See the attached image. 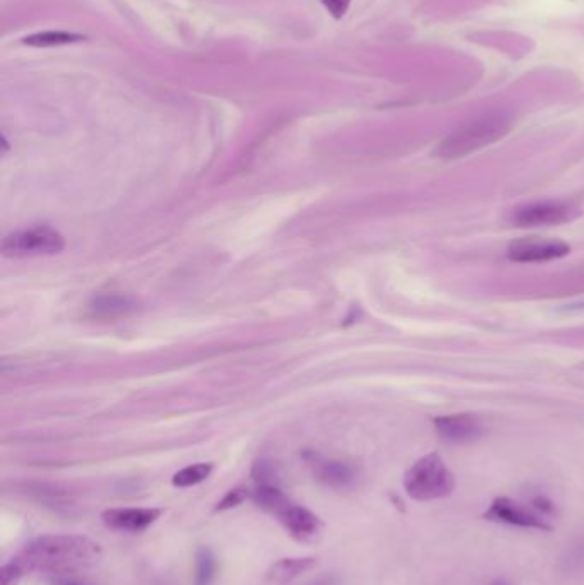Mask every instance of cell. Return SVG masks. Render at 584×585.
Returning a JSON list of instances; mask_svg holds the SVG:
<instances>
[{
    "label": "cell",
    "mask_w": 584,
    "mask_h": 585,
    "mask_svg": "<svg viewBox=\"0 0 584 585\" xmlns=\"http://www.w3.org/2000/svg\"><path fill=\"white\" fill-rule=\"evenodd\" d=\"M161 514L160 509H112L103 512L102 520L115 531L141 532L153 526Z\"/></svg>",
    "instance_id": "cell-10"
},
{
    "label": "cell",
    "mask_w": 584,
    "mask_h": 585,
    "mask_svg": "<svg viewBox=\"0 0 584 585\" xmlns=\"http://www.w3.org/2000/svg\"><path fill=\"white\" fill-rule=\"evenodd\" d=\"M216 574V560L209 548H199L196 555V585H211Z\"/></svg>",
    "instance_id": "cell-15"
},
{
    "label": "cell",
    "mask_w": 584,
    "mask_h": 585,
    "mask_svg": "<svg viewBox=\"0 0 584 585\" xmlns=\"http://www.w3.org/2000/svg\"><path fill=\"white\" fill-rule=\"evenodd\" d=\"M213 473V464H194V466H187L180 469L179 473L172 478V485L177 488H189V486H196L203 483L204 479H208Z\"/></svg>",
    "instance_id": "cell-14"
},
{
    "label": "cell",
    "mask_w": 584,
    "mask_h": 585,
    "mask_svg": "<svg viewBox=\"0 0 584 585\" xmlns=\"http://www.w3.org/2000/svg\"><path fill=\"white\" fill-rule=\"evenodd\" d=\"M571 254V247L561 240H547V238H521L509 245L507 259L513 262H549L562 259Z\"/></svg>",
    "instance_id": "cell-7"
},
{
    "label": "cell",
    "mask_w": 584,
    "mask_h": 585,
    "mask_svg": "<svg viewBox=\"0 0 584 585\" xmlns=\"http://www.w3.org/2000/svg\"><path fill=\"white\" fill-rule=\"evenodd\" d=\"M84 40L83 35L78 33H69V31H42L35 35L23 38L24 45L28 47L45 48L60 47V45H69V43H78Z\"/></svg>",
    "instance_id": "cell-13"
},
{
    "label": "cell",
    "mask_w": 584,
    "mask_h": 585,
    "mask_svg": "<svg viewBox=\"0 0 584 585\" xmlns=\"http://www.w3.org/2000/svg\"><path fill=\"white\" fill-rule=\"evenodd\" d=\"M316 473L324 483L333 486H348L355 479L352 467L341 462H317Z\"/></svg>",
    "instance_id": "cell-12"
},
{
    "label": "cell",
    "mask_w": 584,
    "mask_h": 585,
    "mask_svg": "<svg viewBox=\"0 0 584 585\" xmlns=\"http://www.w3.org/2000/svg\"><path fill=\"white\" fill-rule=\"evenodd\" d=\"M436 432L449 444H471L483 435L482 421L475 414H449L434 421Z\"/></svg>",
    "instance_id": "cell-9"
},
{
    "label": "cell",
    "mask_w": 584,
    "mask_h": 585,
    "mask_svg": "<svg viewBox=\"0 0 584 585\" xmlns=\"http://www.w3.org/2000/svg\"><path fill=\"white\" fill-rule=\"evenodd\" d=\"M322 6L328 9L329 14L333 16L334 19H341L345 16L346 11H348V7L352 4V0H319Z\"/></svg>",
    "instance_id": "cell-20"
},
{
    "label": "cell",
    "mask_w": 584,
    "mask_h": 585,
    "mask_svg": "<svg viewBox=\"0 0 584 585\" xmlns=\"http://www.w3.org/2000/svg\"><path fill=\"white\" fill-rule=\"evenodd\" d=\"M483 520L492 524L530 529V531L550 532L554 526L547 517L538 514L531 505L518 502L509 497H497L492 500L489 509L483 512Z\"/></svg>",
    "instance_id": "cell-5"
},
{
    "label": "cell",
    "mask_w": 584,
    "mask_h": 585,
    "mask_svg": "<svg viewBox=\"0 0 584 585\" xmlns=\"http://www.w3.org/2000/svg\"><path fill=\"white\" fill-rule=\"evenodd\" d=\"M55 584L57 585H79L78 582H74V580H69L67 577H59V579L55 580Z\"/></svg>",
    "instance_id": "cell-22"
},
{
    "label": "cell",
    "mask_w": 584,
    "mask_h": 585,
    "mask_svg": "<svg viewBox=\"0 0 584 585\" xmlns=\"http://www.w3.org/2000/svg\"><path fill=\"white\" fill-rule=\"evenodd\" d=\"M567 570H584V538L579 539L578 543L573 544V548L567 551V556L564 558Z\"/></svg>",
    "instance_id": "cell-17"
},
{
    "label": "cell",
    "mask_w": 584,
    "mask_h": 585,
    "mask_svg": "<svg viewBox=\"0 0 584 585\" xmlns=\"http://www.w3.org/2000/svg\"><path fill=\"white\" fill-rule=\"evenodd\" d=\"M64 238L50 226H33L28 230L14 231L2 242L6 257H33V255L59 254L64 250Z\"/></svg>",
    "instance_id": "cell-4"
},
{
    "label": "cell",
    "mask_w": 584,
    "mask_h": 585,
    "mask_svg": "<svg viewBox=\"0 0 584 585\" xmlns=\"http://www.w3.org/2000/svg\"><path fill=\"white\" fill-rule=\"evenodd\" d=\"M530 505L537 510L538 514L547 517V519L555 514L554 502L549 497H545V495H537V497L531 498Z\"/></svg>",
    "instance_id": "cell-19"
},
{
    "label": "cell",
    "mask_w": 584,
    "mask_h": 585,
    "mask_svg": "<svg viewBox=\"0 0 584 585\" xmlns=\"http://www.w3.org/2000/svg\"><path fill=\"white\" fill-rule=\"evenodd\" d=\"M275 517H278L293 539L302 541V543L312 541L321 534V519L316 514H312L310 510L293 503L290 498L281 505L280 509L276 510Z\"/></svg>",
    "instance_id": "cell-8"
},
{
    "label": "cell",
    "mask_w": 584,
    "mask_h": 585,
    "mask_svg": "<svg viewBox=\"0 0 584 585\" xmlns=\"http://www.w3.org/2000/svg\"><path fill=\"white\" fill-rule=\"evenodd\" d=\"M490 585H509V584H507L506 580L499 579V580H495V582H492V584H490Z\"/></svg>",
    "instance_id": "cell-23"
},
{
    "label": "cell",
    "mask_w": 584,
    "mask_h": 585,
    "mask_svg": "<svg viewBox=\"0 0 584 585\" xmlns=\"http://www.w3.org/2000/svg\"><path fill=\"white\" fill-rule=\"evenodd\" d=\"M247 498H249V493L245 490L228 491L227 495L218 502L215 510L216 512H225L233 507H239L240 503H244Z\"/></svg>",
    "instance_id": "cell-18"
},
{
    "label": "cell",
    "mask_w": 584,
    "mask_h": 585,
    "mask_svg": "<svg viewBox=\"0 0 584 585\" xmlns=\"http://www.w3.org/2000/svg\"><path fill=\"white\" fill-rule=\"evenodd\" d=\"M24 574V568L12 558L11 562L0 568V585H19Z\"/></svg>",
    "instance_id": "cell-16"
},
{
    "label": "cell",
    "mask_w": 584,
    "mask_h": 585,
    "mask_svg": "<svg viewBox=\"0 0 584 585\" xmlns=\"http://www.w3.org/2000/svg\"><path fill=\"white\" fill-rule=\"evenodd\" d=\"M581 216V209L569 202H533L518 207L513 214V221L521 228L537 226H557L574 221Z\"/></svg>",
    "instance_id": "cell-6"
},
{
    "label": "cell",
    "mask_w": 584,
    "mask_h": 585,
    "mask_svg": "<svg viewBox=\"0 0 584 585\" xmlns=\"http://www.w3.org/2000/svg\"><path fill=\"white\" fill-rule=\"evenodd\" d=\"M100 544L79 534H45L33 539L14 558L24 572L67 577L102 560Z\"/></svg>",
    "instance_id": "cell-1"
},
{
    "label": "cell",
    "mask_w": 584,
    "mask_h": 585,
    "mask_svg": "<svg viewBox=\"0 0 584 585\" xmlns=\"http://www.w3.org/2000/svg\"><path fill=\"white\" fill-rule=\"evenodd\" d=\"M514 124L513 113L497 108L468 120L458 129L453 130L439 144L436 154L442 160H458L478 149L487 148L494 142L501 141Z\"/></svg>",
    "instance_id": "cell-2"
},
{
    "label": "cell",
    "mask_w": 584,
    "mask_h": 585,
    "mask_svg": "<svg viewBox=\"0 0 584 585\" xmlns=\"http://www.w3.org/2000/svg\"><path fill=\"white\" fill-rule=\"evenodd\" d=\"M316 565L317 560L312 556L283 558V560L273 563V567L269 568L268 580L276 585L290 584L292 580L298 579L300 575L307 574Z\"/></svg>",
    "instance_id": "cell-11"
},
{
    "label": "cell",
    "mask_w": 584,
    "mask_h": 585,
    "mask_svg": "<svg viewBox=\"0 0 584 585\" xmlns=\"http://www.w3.org/2000/svg\"><path fill=\"white\" fill-rule=\"evenodd\" d=\"M403 486L415 502H434L453 495L456 479L441 455L429 454L406 471Z\"/></svg>",
    "instance_id": "cell-3"
},
{
    "label": "cell",
    "mask_w": 584,
    "mask_h": 585,
    "mask_svg": "<svg viewBox=\"0 0 584 585\" xmlns=\"http://www.w3.org/2000/svg\"><path fill=\"white\" fill-rule=\"evenodd\" d=\"M102 302L103 303H100V307L98 308L110 307V302H108L107 298H105V300H102ZM112 308H117L119 312H122V310L126 308V300H122V302L117 303V305H114V302H112Z\"/></svg>",
    "instance_id": "cell-21"
}]
</instances>
